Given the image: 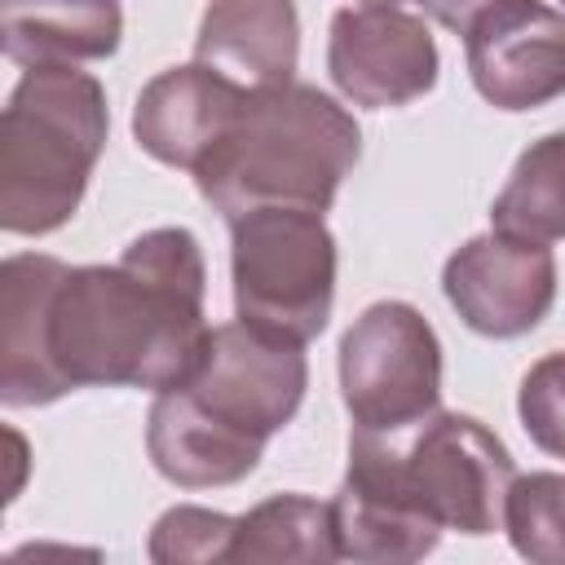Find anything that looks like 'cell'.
Segmentation results:
<instances>
[{
  "label": "cell",
  "mask_w": 565,
  "mask_h": 565,
  "mask_svg": "<svg viewBox=\"0 0 565 565\" xmlns=\"http://www.w3.org/2000/svg\"><path fill=\"white\" fill-rule=\"evenodd\" d=\"M207 265L185 225L137 234L115 265L18 252L0 265V402L181 384L207 349Z\"/></svg>",
  "instance_id": "cell-1"
},
{
  "label": "cell",
  "mask_w": 565,
  "mask_h": 565,
  "mask_svg": "<svg viewBox=\"0 0 565 565\" xmlns=\"http://www.w3.org/2000/svg\"><path fill=\"white\" fill-rule=\"evenodd\" d=\"M358 159L362 128L353 110L331 93L291 79L247 93L225 141L194 168V185L225 221L256 207L327 212Z\"/></svg>",
  "instance_id": "cell-2"
},
{
  "label": "cell",
  "mask_w": 565,
  "mask_h": 565,
  "mask_svg": "<svg viewBox=\"0 0 565 565\" xmlns=\"http://www.w3.org/2000/svg\"><path fill=\"white\" fill-rule=\"evenodd\" d=\"M110 106L79 66H31L0 115V230L44 238L62 230L106 150Z\"/></svg>",
  "instance_id": "cell-3"
},
{
  "label": "cell",
  "mask_w": 565,
  "mask_h": 565,
  "mask_svg": "<svg viewBox=\"0 0 565 565\" xmlns=\"http://www.w3.org/2000/svg\"><path fill=\"white\" fill-rule=\"evenodd\" d=\"M335 234L322 212L256 207L230 221L234 313L291 344L327 331L335 305Z\"/></svg>",
  "instance_id": "cell-4"
},
{
  "label": "cell",
  "mask_w": 565,
  "mask_h": 565,
  "mask_svg": "<svg viewBox=\"0 0 565 565\" xmlns=\"http://www.w3.org/2000/svg\"><path fill=\"white\" fill-rule=\"evenodd\" d=\"M340 397L358 433L402 437L441 411V340L406 300L366 305L340 335Z\"/></svg>",
  "instance_id": "cell-5"
},
{
  "label": "cell",
  "mask_w": 565,
  "mask_h": 565,
  "mask_svg": "<svg viewBox=\"0 0 565 565\" xmlns=\"http://www.w3.org/2000/svg\"><path fill=\"white\" fill-rule=\"evenodd\" d=\"M384 446L402 490L441 530H459L468 539L503 530V499L516 481V463L477 415L433 411L419 428L384 437Z\"/></svg>",
  "instance_id": "cell-6"
},
{
  "label": "cell",
  "mask_w": 565,
  "mask_h": 565,
  "mask_svg": "<svg viewBox=\"0 0 565 565\" xmlns=\"http://www.w3.org/2000/svg\"><path fill=\"white\" fill-rule=\"evenodd\" d=\"M172 388H181L216 424L265 446L274 433H282L296 419L305 402L309 388L305 344L278 340L234 318L212 327L199 366Z\"/></svg>",
  "instance_id": "cell-7"
},
{
  "label": "cell",
  "mask_w": 565,
  "mask_h": 565,
  "mask_svg": "<svg viewBox=\"0 0 565 565\" xmlns=\"http://www.w3.org/2000/svg\"><path fill=\"white\" fill-rule=\"evenodd\" d=\"M441 291L468 331L486 340H516L552 313L556 256L539 238L490 230L450 252Z\"/></svg>",
  "instance_id": "cell-8"
},
{
  "label": "cell",
  "mask_w": 565,
  "mask_h": 565,
  "mask_svg": "<svg viewBox=\"0 0 565 565\" xmlns=\"http://www.w3.org/2000/svg\"><path fill=\"white\" fill-rule=\"evenodd\" d=\"M437 71L441 57L428 22L402 4H349L331 18L327 75L344 102L366 110L411 106L433 93Z\"/></svg>",
  "instance_id": "cell-9"
},
{
  "label": "cell",
  "mask_w": 565,
  "mask_h": 565,
  "mask_svg": "<svg viewBox=\"0 0 565 565\" xmlns=\"http://www.w3.org/2000/svg\"><path fill=\"white\" fill-rule=\"evenodd\" d=\"M472 88L508 115L565 97V13L543 0H499L463 35Z\"/></svg>",
  "instance_id": "cell-10"
},
{
  "label": "cell",
  "mask_w": 565,
  "mask_h": 565,
  "mask_svg": "<svg viewBox=\"0 0 565 565\" xmlns=\"http://www.w3.org/2000/svg\"><path fill=\"white\" fill-rule=\"evenodd\" d=\"M340 561L411 565L441 543V525L402 490L384 437L349 433V468L331 494Z\"/></svg>",
  "instance_id": "cell-11"
},
{
  "label": "cell",
  "mask_w": 565,
  "mask_h": 565,
  "mask_svg": "<svg viewBox=\"0 0 565 565\" xmlns=\"http://www.w3.org/2000/svg\"><path fill=\"white\" fill-rule=\"evenodd\" d=\"M247 93L252 88L234 84L207 62L168 66L137 93L132 137L154 163L194 172L225 141L247 106Z\"/></svg>",
  "instance_id": "cell-12"
},
{
  "label": "cell",
  "mask_w": 565,
  "mask_h": 565,
  "mask_svg": "<svg viewBox=\"0 0 565 565\" xmlns=\"http://www.w3.org/2000/svg\"><path fill=\"white\" fill-rule=\"evenodd\" d=\"M194 62L252 93L291 84L300 66L296 0H212L194 35Z\"/></svg>",
  "instance_id": "cell-13"
},
{
  "label": "cell",
  "mask_w": 565,
  "mask_h": 565,
  "mask_svg": "<svg viewBox=\"0 0 565 565\" xmlns=\"http://www.w3.org/2000/svg\"><path fill=\"white\" fill-rule=\"evenodd\" d=\"M146 455L154 472L181 490H221L252 477L265 446L216 424L181 388H163L146 415Z\"/></svg>",
  "instance_id": "cell-14"
},
{
  "label": "cell",
  "mask_w": 565,
  "mask_h": 565,
  "mask_svg": "<svg viewBox=\"0 0 565 565\" xmlns=\"http://www.w3.org/2000/svg\"><path fill=\"white\" fill-rule=\"evenodd\" d=\"M0 40L22 71L102 62L124 40V9L119 0H0Z\"/></svg>",
  "instance_id": "cell-15"
},
{
  "label": "cell",
  "mask_w": 565,
  "mask_h": 565,
  "mask_svg": "<svg viewBox=\"0 0 565 565\" xmlns=\"http://www.w3.org/2000/svg\"><path fill=\"white\" fill-rule=\"evenodd\" d=\"M230 561H300V565L340 561L331 499L318 503V499L291 494V490L260 499L256 508H247L238 516Z\"/></svg>",
  "instance_id": "cell-16"
},
{
  "label": "cell",
  "mask_w": 565,
  "mask_h": 565,
  "mask_svg": "<svg viewBox=\"0 0 565 565\" xmlns=\"http://www.w3.org/2000/svg\"><path fill=\"white\" fill-rule=\"evenodd\" d=\"M490 225L539 243L565 238V128L530 141L494 194Z\"/></svg>",
  "instance_id": "cell-17"
},
{
  "label": "cell",
  "mask_w": 565,
  "mask_h": 565,
  "mask_svg": "<svg viewBox=\"0 0 565 565\" xmlns=\"http://www.w3.org/2000/svg\"><path fill=\"white\" fill-rule=\"evenodd\" d=\"M503 530L516 556L565 565V472H525L508 486Z\"/></svg>",
  "instance_id": "cell-18"
},
{
  "label": "cell",
  "mask_w": 565,
  "mask_h": 565,
  "mask_svg": "<svg viewBox=\"0 0 565 565\" xmlns=\"http://www.w3.org/2000/svg\"><path fill=\"white\" fill-rule=\"evenodd\" d=\"M238 534V516L212 512L199 503H177L168 508L154 530H150V561L159 565H190V561H230Z\"/></svg>",
  "instance_id": "cell-19"
},
{
  "label": "cell",
  "mask_w": 565,
  "mask_h": 565,
  "mask_svg": "<svg viewBox=\"0 0 565 565\" xmlns=\"http://www.w3.org/2000/svg\"><path fill=\"white\" fill-rule=\"evenodd\" d=\"M516 415H521V428L530 433V441L543 455L565 459V349L543 353L521 375Z\"/></svg>",
  "instance_id": "cell-20"
},
{
  "label": "cell",
  "mask_w": 565,
  "mask_h": 565,
  "mask_svg": "<svg viewBox=\"0 0 565 565\" xmlns=\"http://www.w3.org/2000/svg\"><path fill=\"white\" fill-rule=\"evenodd\" d=\"M424 9V18H433L437 26L455 31V35H468L477 26L481 13H490L499 0H415Z\"/></svg>",
  "instance_id": "cell-21"
},
{
  "label": "cell",
  "mask_w": 565,
  "mask_h": 565,
  "mask_svg": "<svg viewBox=\"0 0 565 565\" xmlns=\"http://www.w3.org/2000/svg\"><path fill=\"white\" fill-rule=\"evenodd\" d=\"M362 4H402V0H362Z\"/></svg>",
  "instance_id": "cell-22"
},
{
  "label": "cell",
  "mask_w": 565,
  "mask_h": 565,
  "mask_svg": "<svg viewBox=\"0 0 565 565\" xmlns=\"http://www.w3.org/2000/svg\"><path fill=\"white\" fill-rule=\"evenodd\" d=\"M561 4H565V0H561Z\"/></svg>",
  "instance_id": "cell-23"
}]
</instances>
